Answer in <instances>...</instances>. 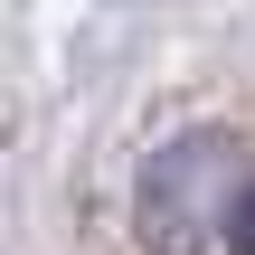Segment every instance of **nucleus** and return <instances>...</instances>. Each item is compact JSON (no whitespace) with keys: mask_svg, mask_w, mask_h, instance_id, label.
I'll list each match as a JSON object with an SVG mask.
<instances>
[{"mask_svg":"<svg viewBox=\"0 0 255 255\" xmlns=\"http://www.w3.org/2000/svg\"><path fill=\"white\" fill-rule=\"evenodd\" d=\"M227 161H237V151H227V132H180V142H161V151H151V170H142V189H132L142 246L189 255L199 237H218V218H227V199H237Z\"/></svg>","mask_w":255,"mask_h":255,"instance_id":"1","label":"nucleus"},{"mask_svg":"<svg viewBox=\"0 0 255 255\" xmlns=\"http://www.w3.org/2000/svg\"><path fill=\"white\" fill-rule=\"evenodd\" d=\"M218 246H227V255H255V170L237 180V199H227V218H218Z\"/></svg>","mask_w":255,"mask_h":255,"instance_id":"2","label":"nucleus"}]
</instances>
